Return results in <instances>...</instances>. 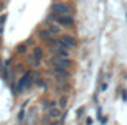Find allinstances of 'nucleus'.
<instances>
[{
	"mask_svg": "<svg viewBox=\"0 0 127 125\" xmlns=\"http://www.w3.org/2000/svg\"><path fill=\"white\" fill-rule=\"evenodd\" d=\"M49 31L52 32V34H59V32H61V28H59V25H56V24H50V25H49Z\"/></svg>",
	"mask_w": 127,
	"mask_h": 125,
	"instance_id": "8",
	"label": "nucleus"
},
{
	"mask_svg": "<svg viewBox=\"0 0 127 125\" xmlns=\"http://www.w3.org/2000/svg\"><path fill=\"white\" fill-rule=\"evenodd\" d=\"M3 27H4V16L0 18V34H1V31H3Z\"/></svg>",
	"mask_w": 127,
	"mask_h": 125,
	"instance_id": "10",
	"label": "nucleus"
},
{
	"mask_svg": "<svg viewBox=\"0 0 127 125\" xmlns=\"http://www.w3.org/2000/svg\"><path fill=\"white\" fill-rule=\"evenodd\" d=\"M49 116L53 118V119H55V118H59V116H61V110H59L58 107H50V109H49Z\"/></svg>",
	"mask_w": 127,
	"mask_h": 125,
	"instance_id": "6",
	"label": "nucleus"
},
{
	"mask_svg": "<svg viewBox=\"0 0 127 125\" xmlns=\"http://www.w3.org/2000/svg\"><path fill=\"white\" fill-rule=\"evenodd\" d=\"M25 50H27V49H25V44H19V46H18V52H19V53H25Z\"/></svg>",
	"mask_w": 127,
	"mask_h": 125,
	"instance_id": "9",
	"label": "nucleus"
},
{
	"mask_svg": "<svg viewBox=\"0 0 127 125\" xmlns=\"http://www.w3.org/2000/svg\"><path fill=\"white\" fill-rule=\"evenodd\" d=\"M52 9H53L55 15H61V16H65V15L71 13V7L66 6V4H64V3H55Z\"/></svg>",
	"mask_w": 127,
	"mask_h": 125,
	"instance_id": "2",
	"label": "nucleus"
},
{
	"mask_svg": "<svg viewBox=\"0 0 127 125\" xmlns=\"http://www.w3.org/2000/svg\"><path fill=\"white\" fill-rule=\"evenodd\" d=\"M50 52H52L53 55L59 56V58H69V50H68V49H64V47H61L59 44H56V46L50 47Z\"/></svg>",
	"mask_w": 127,
	"mask_h": 125,
	"instance_id": "3",
	"label": "nucleus"
},
{
	"mask_svg": "<svg viewBox=\"0 0 127 125\" xmlns=\"http://www.w3.org/2000/svg\"><path fill=\"white\" fill-rule=\"evenodd\" d=\"M50 63L53 65V66H59V68H64V69H69L71 66H72V62L68 59V58H59V56H55Z\"/></svg>",
	"mask_w": 127,
	"mask_h": 125,
	"instance_id": "1",
	"label": "nucleus"
},
{
	"mask_svg": "<svg viewBox=\"0 0 127 125\" xmlns=\"http://www.w3.org/2000/svg\"><path fill=\"white\" fill-rule=\"evenodd\" d=\"M55 19H58V22L61 25H65V27H71L74 24V18L69 16V15H65V16H59V15H53Z\"/></svg>",
	"mask_w": 127,
	"mask_h": 125,
	"instance_id": "4",
	"label": "nucleus"
},
{
	"mask_svg": "<svg viewBox=\"0 0 127 125\" xmlns=\"http://www.w3.org/2000/svg\"><path fill=\"white\" fill-rule=\"evenodd\" d=\"M59 104H61V107H64V106L66 104V99H65V97H62V99H61V102H59Z\"/></svg>",
	"mask_w": 127,
	"mask_h": 125,
	"instance_id": "11",
	"label": "nucleus"
},
{
	"mask_svg": "<svg viewBox=\"0 0 127 125\" xmlns=\"http://www.w3.org/2000/svg\"><path fill=\"white\" fill-rule=\"evenodd\" d=\"M28 84H30V72L24 74V77L19 80V83H18V91H21L25 87H28Z\"/></svg>",
	"mask_w": 127,
	"mask_h": 125,
	"instance_id": "5",
	"label": "nucleus"
},
{
	"mask_svg": "<svg viewBox=\"0 0 127 125\" xmlns=\"http://www.w3.org/2000/svg\"><path fill=\"white\" fill-rule=\"evenodd\" d=\"M41 55H43V52H41V49L40 47H34V59L38 62L40 59H41Z\"/></svg>",
	"mask_w": 127,
	"mask_h": 125,
	"instance_id": "7",
	"label": "nucleus"
},
{
	"mask_svg": "<svg viewBox=\"0 0 127 125\" xmlns=\"http://www.w3.org/2000/svg\"><path fill=\"white\" fill-rule=\"evenodd\" d=\"M53 125H55V124H53Z\"/></svg>",
	"mask_w": 127,
	"mask_h": 125,
	"instance_id": "12",
	"label": "nucleus"
}]
</instances>
